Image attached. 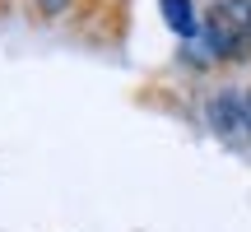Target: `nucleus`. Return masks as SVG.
Listing matches in <instances>:
<instances>
[{
  "mask_svg": "<svg viewBox=\"0 0 251 232\" xmlns=\"http://www.w3.org/2000/svg\"><path fill=\"white\" fill-rule=\"evenodd\" d=\"M205 116H209V125H214L224 139H233V144L251 135V116H247V98L242 93H214Z\"/></svg>",
  "mask_w": 251,
  "mask_h": 232,
  "instance_id": "2",
  "label": "nucleus"
},
{
  "mask_svg": "<svg viewBox=\"0 0 251 232\" xmlns=\"http://www.w3.org/2000/svg\"><path fill=\"white\" fill-rule=\"evenodd\" d=\"M61 5H65V0H42V9H47V14H56Z\"/></svg>",
  "mask_w": 251,
  "mask_h": 232,
  "instance_id": "4",
  "label": "nucleus"
},
{
  "mask_svg": "<svg viewBox=\"0 0 251 232\" xmlns=\"http://www.w3.org/2000/svg\"><path fill=\"white\" fill-rule=\"evenodd\" d=\"M158 14H163V23H168L172 33H181V37H196L200 33L196 14H191V0H158Z\"/></svg>",
  "mask_w": 251,
  "mask_h": 232,
  "instance_id": "3",
  "label": "nucleus"
},
{
  "mask_svg": "<svg viewBox=\"0 0 251 232\" xmlns=\"http://www.w3.org/2000/svg\"><path fill=\"white\" fill-rule=\"evenodd\" d=\"M200 42L214 61H237L251 46V0H209Z\"/></svg>",
  "mask_w": 251,
  "mask_h": 232,
  "instance_id": "1",
  "label": "nucleus"
}]
</instances>
